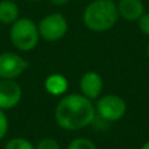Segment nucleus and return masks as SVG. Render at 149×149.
Wrapping results in <instances>:
<instances>
[{"mask_svg":"<svg viewBox=\"0 0 149 149\" xmlns=\"http://www.w3.org/2000/svg\"><path fill=\"white\" fill-rule=\"evenodd\" d=\"M102 88V77L97 72H93V71L84 73L81 80H80V89H81L82 95H85L89 100H95V98L100 97Z\"/></svg>","mask_w":149,"mask_h":149,"instance_id":"8","label":"nucleus"},{"mask_svg":"<svg viewBox=\"0 0 149 149\" xmlns=\"http://www.w3.org/2000/svg\"><path fill=\"white\" fill-rule=\"evenodd\" d=\"M45 89L51 95H62L68 89V80L60 73H52L45 80Z\"/></svg>","mask_w":149,"mask_h":149,"instance_id":"10","label":"nucleus"},{"mask_svg":"<svg viewBox=\"0 0 149 149\" xmlns=\"http://www.w3.org/2000/svg\"><path fill=\"white\" fill-rule=\"evenodd\" d=\"M137 24H139L140 31L144 33L145 36H149V13H144V15L137 20Z\"/></svg>","mask_w":149,"mask_h":149,"instance_id":"16","label":"nucleus"},{"mask_svg":"<svg viewBox=\"0 0 149 149\" xmlns=\"http://www.w3.org/2000/svg\"><path fill=\"white\" fill-rule=\"evenodd\" d=\"M29 62L20 54L12 51H4L0 54V79L16 80L25 72Z\"/></svg>","mask_w":149,"mask_h":149,"instance_id":"6","label":"nucleus"},{"mask_svg":"<svg viewBox=\"0 0 149 149\" xmlns=\"http://www.w3.org/2000/svg\"><path fill=\"white\" fill-rule=\"evenodd\" d=\"M37 25H38L39 37L47 42L59 41L68 31L67 18L62 13H50L45 16Z\"/></svg>","mask_w":149,"mask_h":149,"instance_id":"4","label":"nucleus"},{"mask_svg":"<svg viewBox=\"0 0 149 149\" xmlns=\"http://www.w3.org/2000/svg\"><path fill=\"white\" fill-rule=\"evenodd\" d=\"M127 111L126 101L116 94H107L100 98L95 106V113L106 122H116L124 116Z\"/></svg>","mask_w":149,"mask_h":149,"instance_id":"5","label":"nucleus"},{"mask_svg":"<svg viewBox=\"0 0 149 149\" xmlns=\"http://www.w3.org/2000/svg\"><path fill=\"white\" fill-rule=\"evenodd\" d=\"M4 149H36V147L25 137H13L5 144Z\"/></svg>","mask_w":149,"mask_h":149,"instance_id":"12","label":"nucleus"},{"mask_svg":"<svg viewBox=\"0 0 149 149\" xmlns=\"http://www.w3.org/2000/svg\"><path fill=\"white\" fill-rule=\"evenodd\" d=\"M28 1H39V0H28Z\"/></svg>","mask_w":149,"mask_h":149,"instance_id":"20","label":"nucleus"},{"mask_svg":"<svg viewBox=\"0 0 149 149\" xmlns=\"http://www.w3.org/2000/svg\"><path fill=\"white\" fill-rule=\"evenodd\" d=\"M8 128H9V123H8V118L5 115V111L0 109V140L7 136Z\"/></svg>","mask_w":149,"mask_h":149,"instance_id":"15","label":"nucleus"},{"mask_svg":"<svg viewBox=\"0 0 149 149\" xmlns=\"http://www.w3.org/2000/svg\"><path fill=\"white\" fill-rule=\"evenodd\" d=\"M95 107L92 100L82 94H68L59 101L55 109V120L67 131H77L93 123Z\"/></svg>","mask_w":149,"mask_h":149,"instance_id":"1","label":"nucleus"},{"mask_svg":"<svg viewBox=\"0 0 149 149\" xmlns=\"http://www.w3.org/2000/svg\"><path fill=\"white\" fill-rule=\"evenodd\" d=\"M36 149H60V145L52 137H45L41 141H38V144L36 145Z\"/></svg>","mask_w":149,"mask_h":149,"instance_id":"14","label":"nucleus"},{"mask_svg":"<svg viewBox=\"0 0 149 149\" xmlns=\"http://www.w3.org/2000/svg\"><path fill=\"white\" fill-rule=\"evenodd\" d=\"M119 18L116 3L114 0H93L85 7L82 21L89 30L95 33L107 31Z\"/></svg>","mask_w":149,"mask_h":149,"instance_id":"2","label":"nucleus"},{"mask_svg":"<svg viewBox=\"0 0 149 149\" xmlns=\"http://www.w3.org/2000/svg\"><path fill=\"white\" fill-rule=\"evenodd\" d=\"M20 18V8L13 0H0V22L12 25Z\"/></svg>","mask_w":149,"mask_h":149,"instance_id":"11","label":"nucleus"},{"mask_svg":"<svg viewBox=\"0 0 149 149\" xmlns=\"http://www.w3.org/2000/svg\"><path fill=\"white\" fill-rule=\"evenodd\" d=\"M50 3L54 5H56V7H62V5H65L70 3V0H50Z\"/></svg>","mask_w":149,"mask_h":149,"instance_id":"17","label":"nucleus"},{"mask_svg":"<svg viewBox=\"0 0 149 149\" xmlns=\"http://www.w3.org/2000/svg\"><path fill=\"white\" fill-rule=\"evenodd\" d=\"M140 149H149V141H147V143H145V144L143 145V147L140 148Z\"/></svg>","mask_w":149,"mask_h":149,"instance_id":"18","label":"nucleus"},{"mask_svg":"<svg viewBox=\"0 0 149 149\" xmlns=\"http://www.w3.org/2000/svg\"><path fill=\"white\" fill-rule=\"evenodd\" d=\"M147 55H148V59H149V43H148V49H147Z\"/></svg>","mask_w":149,"mask_h":149,"instance_id":"19","label":"nucleus"},{"mask_svg":"<svg viewBox=\"0 0 149 149\" xmlns=\"http://www.w3.org/2000/svg\"><path fill=\"white\" fill-rule=\"evenodd\" d=\"M116 8L119 16L126 21H137L144 15V3L141 0H119Z\"/></svg>","mask_w":149,"mask_h":149,"instance_id":"9","label":"nucleus"},{"mask_svg":"<svg viewBox=\"0 0 149 149\" xmlns=\"http://www.w3.org/2000/svg\"><path fill=\"white\" fill-rule=\"evenodd\" d=\"M67 149H97V145L86 137H77L68 144Z\"/></svg>","mask_w":149,"mask_h":149,"instance_id":"13","label":"nucleus"},{"mask_svg":"<svg viewBox=\"0 0 149 149\" xmlns=\"http://www.w3.org/2000/svg\"><path fill=\"white\" fill-rule=\"evenodd\" d=\"M22 89L16 80L0 79V109L10 110L20 103Z\"/></svg>","mask_w":149,"mask_h":149,"instance_id":"7","label":"nucleus"},{"mask_svg":"<svg viewBox=\"0 0 149 149\" xmlns=\"http://www.w3.org/2000/svg\"><path fill=\"white\" fill-rule=\"evenodd\" d=\"M9 38L12 45L20 51H31L37 47L39 39L38 25L28 17H20L10 25Z\"/></svg>","mask_w":149,"mask_h":149,"instance_id":"3","label":"nucleus"}]
</instances>
